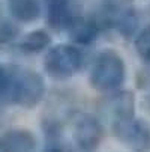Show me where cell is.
Here are the masks:
<instances>
[{
  "label": "cell",
  "instance_id": "1",
  "mask_svg": "<svg viewBox=\"0 0 150 152\" xmlns=\"http://www.w3.org/2000/svg\"><path fill=\"white\" fill-rule=\"evenodd\" d=\"M45 95V80L41 74L24 68H6L0 86V102L30 108Z\"/></svg>",
  "mask_w": 150,
  "mask_h": 152
},
{
  "label": "cell",
  "instance_id": "2",
  "mask_svg": "<svg viewBox=\"0 0 150 152\" xmlns=\"http://www.w3.org/2000/svg\"><path fill=\"white\" fill-rule=\"evenodd\" d=\"M90 84L104 92L119 91L126 80V65L123 57L116 50L99 51L90 66Z\"/></svg>",
  "mask_w": 150,
  "mask_h": 152
},
{
  "label": "cell",
  "instance_id": "3",
  "mask_svg": "<svg viewBox=\"0 0 150 152\" xmlns=\"http://www.w3.org/2000/svg\"><path fill=\"white\" fill-rule=\"evenodd\" d=\"M84 66V54L75 45L62 44L50 48L44 59L45 72L57 80L74 77Z\"/></svg>",
  "mask_w": 150,
  "mask_h": 152
},
{
  "label": "cell",
  "instance_id": "4",
  "mask_svg": "<svg viewBox=\"0 0 150 152\" xmlns=\"http://www.w3.org/2000/svg\"><path fill=\"white\" fill-rule=\"evenodd\" d=\"M114 133L135 152H150V128L147 122L135 118L116 121Z\"/></svg>",
  "mask_w": 150,
  "mask_h": 152
},
{
  "label": "cell",
  "instance_id": "5",
  "mask_svg": "<svg viewBox=\"0 0 150 152\" xmlns=\"http://www.w3.org/2000/svg\"><path fill=\"white\" fill-rule=\"evenodd\" d=\"M74 136L83 151H93L102 140L104 129L101 122L89 113H83L75 119Z\"/></svg>",
  "mask_w": 150,
  "mask_h": 152
},
{
  "label": "cell",
  "instance_id": "6",
  "mask_svg": "<svg viewBox=\"0 0 150 152\" xmlns=\"http://www.w3.org/2000/svg\"><path fill=\"white\" fill-rule=\"evenodd\" d=\"M41 3H44L47 24L54 30H66L77 17L72 0H42Z\"/></svg>",
  "mask_w": 150,
  "mask_h": 152
},
{
  "label": "cell",
  "instance_id": "7",
  "mask_svg": "<svg viewBox=\"0 0 150 152\" xmlns=\"http://www.w3.org/2000/svg\"><path fill=\"white\" fill-rule=\"evenodd\" d=\"M36 140L27 129H8L0 136V152H33Z\"/></svg>",
  "mask_w": 150,
  "mask_h": 152
},
{
  "label": "cell",
  "instance_id": "8",
  "mask_svg": "<svg viewBox=\"0 0 150 152\" xmlns=\"http://www.w3.org/2000/svg\"><path fill=\"white\" fill-rule=\"evenodd\" d=\"M6 8L9 18L14 20L17 24L33 23L42 12L41 0H6Z\"/></svg>",
  "mask_w": 150,
  "mask_h": 152
},
{
  "label": "cell",
  "instance_id": "9",
  "mask_svg": "<svg viewBox=\"0 0 150 152\" xmlns=\"http://www.w3.org/2000/svg\"><path fill=\"white\" fill-rule=\"evenodd\" d=\"M68 33H69V38L71 41H74L75 44H80V45H89L92 42L96 41L98 35L101 33L99 27L95 24V21L89 17V18H84V17H80L77 15L72 23L68 26Z\"/></svg>",
  "mask_w": 150,
  "mask_h": 152
},
{
  "label": "cell",
  "instance_id": "10",
  "mask_svg": "<svg viewBox=\"0 0 150 152\" xmlns=\"http://www.w3.org/2000/svg\"><path fill=\"white\" fill-rule=\"evenodd\" d=\"M107 110L114 115V122L134 118V95L129 92H113V98L107 99Z\"/></svg>",
  "mask_w": 150,
  "mask_h": 152
},
{
  "label": "cell",
  "instance_id": "11",
  "mask_svg": "<svg viewBox=\"0 0 150 152\" xmlns=\"http://www.w3.org/2000/svg\"><path fill=\"white\" fill-rule=\"evenodd\" d=\"M51 42V36L44 30H33L20 36L17 47L24 54H36L44 51Z\"/></svg>",
  "mask_w": 150,
  "mask_h": 152
},
{
  "label": "cell",
  "instance_id": "12",
  "mask_svg": "<svg viewBox=\"0 0 150 152\" xmlns=\"http://www.w3.org/2000/svg\"><path fill=\"white\" fill-rule=\"evenodd\" d=\"M21 36L20 24H17L11 18L0 20V45H12L17 44Z\"/></svg>",
  "mask_w": 150,
  "mask_h": 152
},
{
  "label": "cell",
  "instance_id": "13",
  "mask_svg": "<svg viewBox=\"0 0 150 152\" xmlns=\"http://www.w3.org/2000/svg\"><path fill=\"white\" fill-rule=\"evenodd\" d=\"M134 45L143 62L150 65V26L138 32V35L134 38Z\"/></svg>",
  "mask_w": 150,
  "mask_h": 152
},
{
  "label": "cell",
  "instance_id": "14",
  "mask_svg": "<svg viewBox=\"0 0 150 152\" xmlns=\"http://www.w3.org/2000/svg\"><path fill=\"white\" fill-rule=\"evenodd\" d=\"M44 152H63V151H62V148H60V146H57V145H53V146L47 148Z\"/></svg>",
  "mask_w": 150,
  "mask_h": 152
},
{
  "label": "cell",
  "instance_id": "15",
  "mask_svg": "<svg viewBox=\"0 0 150 152\" xmlns=\"http://www.w3.org/2000/svg\"><path fill=\"white\" fill-rule=\"evenodd\" d=\"M2 118H3V110H2V107H0V122H2Z\"/></svg>",
  "mask_w": 150,
  "mask_h": 152
},
{
  "label": "cell",
  "instance_id": "16",
  "mask_svg": "<svg viewBox=\"0 0 150 152\" xmlns=\"http://www.w3.org/2000/svg\"><path fill=\"white\" fill-rule=\"evenodd\" d=\"M146 104H147V107L150 108V95H149V98H147V101H146Z\"/></svg>",
  "mask_w": 150,
  "mask_h": 152
}]
</instances>
